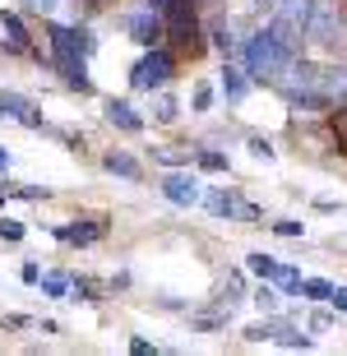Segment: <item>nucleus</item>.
<instances>
[{
    "mask_svg": "<svg viewBox=\"0 0 347 356\" xmlns=\"http://www.w3.org/2000/svg\"><path fill=\"white\" fill-rule=\"evenodd\" d=\"M56 0H28V10H51Z\"/></svg>",
    "mask_w": 347,
    "mask_h": 356,
    "instance_id": "30",
    "label": "nucleus"
},
{
    "mask_svg": "<svg viewBox=\"0 0 347 356\" xmlns=\"http://www.w3.org/2000/svg\"><path fill=\"white\" fill-rule=\"evenodd\" d=\"M102 167H107L111 176H125V181H139V176H144V167H139L130 153H107V158H102Z\"/></svg>",
    "mask_w": 347,
    "mask_h": 356,
    "instance_id": "11",
    "label": "nucleus"
},
{
    "mask_svg": "<svg viewBox=\"0 0 347 356\" xmlns=\"http://www.w3.org/2000/svg\"><path fill=\"white\" fill-rule=\"evenodd\" d=\"M5 195H10V190H5V185H0V204H5Z\"/></svg>",
    "mask_w": 347,
    "mask_h": 356,
    "instance_id": "32",
    "label": "nucleus"
},
{
    "mask_svg": "<svg viewBox=\"0 0 347 356\" xmlns=\"http://www.w3.org/2000/svg\"><path fill=\"white\" fill-rule=\"evenodd\" d=\"M5 167H10V153H5V148H0V172H5Z\"/></svg>",
    "mask_w": 347,
    "mask_h": 356,
    "instance_id": "31",
    "label": "nucleus"
},
{
    "mask_svg": "<svg viewBox=\"0 0 347 356\" xmlns=\"http://www.w3.org/2000/svg\"><path fill=\"white\" fill-rule=\"evenodd\" d=\"M74 301H102L93 277H74Z\"/></svg>",
    "mask_w": 347,
    "mask_h": 356,
    "instance_id": "18",
    "label": "nucleus"
},
{
    "mask_svg": "<svg viewBox=\"0 0 347 356\" xmlns=\"http://www.w3.org/2000/svg\"><path fill=\"white\" fill-rule=\"evenodd\" d=\"M0 111L10 120H19V125H28V130H38L42 116H38V106L28 102V97H19V92H0Z\"/></svg>",
    "mask_w": 347,
    "mask_h": 356,
    "instance_id": "8",
    "label": "nucleus"
},
{
    "mask_svg": "<svg viewBox=\"0 0 347 356\" xmlns=\"http://www.w3.org/2000/svg\"><path fill=\"white\" fill-rule=\"evenodd\" d=\"M51 236L65 241V245H93V241L107 236V222H102V218H74L70 227H56Z\"/></svg>",
    "mask_w": 347,
    "mask_h": 356,
    "instance_id": "6",
    "label": "nucleus"
},
{
    "mask_svg": "<svg viewBox=\"0 0 347 356\" xmlns=\"http://www.w3.org/2000/svg\"><path fill=\"white\" fill-rule=\"evenodd\" d=\"M0 241H24V222H14V218H0Z\"/></svg>",
    "mask_w": 347,
    "mask_h": 356,
    "instance_id": "21",
    "label": "nucleus"
},
{
    "mask_svg": "<svg viewBox=\"0 0 347 356\" xmlns=\"http://www.w3.org/2000/svg\"><path fill=\"white\" fill-rule=\"evenodd\" d=\"M273 343H282V347H310V338H306V333H296V329H278V333H273Z\"/></svg>",
    "mask_w": 347,
    "mask_h": 356,
    "instance_id": "19",
    "label": "nucleus"
},
{
    "mask_svg": "<svg viewBox=\"0 0 347 356\" xmlns=\"http://www.w3.org/2000/svg\"><path fill=\"white\" fill-rule=\"evenodd\" d=\"M301 291H306L310 301H334V282H324V277H306Z\"/></svg>",
    "mask_w": 347,
    "mask_h": 356,
    "instance_id": "16",
    "label": "nucleus"
},
{
    "mask_svg": "<svg viewBox=\"0 0 347 356\" xmlns=\"http://www.w3.org/2000/svg\"><path fill=\"white\" fill-rule=\"evenodd\" d=\"M204 204H209V213H218V218H232V213H245V204H241L232 190H209L204 195Z\"/></svg>",
    "mask_w": 347,
    "mask_h": 356,
    "instance_id": "10",
    "label": "nucleus"
},
{
    "mask_svg": "<svg viewBox=\"0 0 347 356\" xmlns=\"http://www.w3.org/2000/svg\"><path fill=\"white\" fill-rule=\"evenodd\" d=\"M172 74H176V51H167V47H148V51L134 60V70H130V88L134 92H158V88L172 83Z\"/></svg>",
    "mask_w": 347,
    "mask_h": 356,
    "instance_id": "3",
    "label": "nucleus"
},
{
    "mask_svg": "<svg viewBox=\"0 0 347 356\" xmlns=\"http://www.w3.org/2000/svg\"><path fill=\"white\" fill-rule=\"evenodd\" d=\"M47 42H51V65L65 79V88L93 92V79L83 70V60L93 51V33L88 28H70V24H47Z\"/></svg>",
    "mask_w": 347,
    "mask_h": 356,
    "instance_id": "1",
    "label": "nucleus"
},
{
    "mask_svg": "<svg viewBox=\"0 0 347 356\" xmlns=\"http://www.w3.org/2000/svg\"><path fill=\"white\" fill-rule=\"evenodd\" d=\"M259 5H278V0H259Z\"/></svg>",
    "mask_w": 347,
    "mask_h": 356,
    "instance_id": "33",
    "label": "nucleus"
},
{
    "mask_svg": "<svg viewBox=\"0 0 347 356\" xmlns=\"http://www.w3.org/2000/svg\"><path fill=\"white\" fill-rule=\"evenodd\" d=\"M245 268H250V273L259 277V282H278V277H282V268H287V264H278L273 254H250V259H245Z\"/></svg>",
    "mask_w": 347,
    "mask_h": 356,
    "instance_id": "12",
    "label": "nucleus"
},
{
    "mask_svg": "<svg viewBox=\"0 0 347 356\" xmlns=\"http://www.w3.org/2000/svg\"><path fill=\"white\" fill-rule=\"evenodd\" d=\"M195 5H200V0H172V5H167V42H172L176 51L181 56H200L204 51V33H200V14H195Z\"/></svg>",
    "mask_w": 347,
    "mask_h": 356,
    "instance_id": "2",
    "label": "nucleus"
},
{
    "mask_svg": "<svg viewBox=\"0 0 347 356\" xmlns=\"http://www.w3.org/2000/svg\"><path fill=\"white\" fill-rule=\"evenodd\" d=\"M250 153H255V158H273V144H268V139H250Z\"/></svg>",
    "mask_w": 347,
    "mask_h": 356,
    "instance_id": "28",
    "label": "nucleus"
},
{
    "mask_svg": "<svg viewBox=\"0 0 347 356\" xmlns=\"http://www.w3.org/2000/svg\"><path fill=\"white\" fill-rule=\"evenodd\" d=\"M334 130H338V148L347 153V111H338V116H334Z\"/></svg>",
    "mask_w": 347,
    "mask_h": 356,
    "instance_id": "27",
    "label": "nucleus"
},
{
    "mask_svg": "<svg viewBox=\"0 0 347 356\" xmlns=\"http://www.w3.org/2000/svg\"><path fill=\"white\" fill-rule=\"evenodd\" d=\"M0 33H5V51H14V56H33V38H28V28H24V19L14 10H0Z\"/></svg>",
    "mask_w": 347,
    "mask_h": 356,
    "instance_id": "7",
    "label": "nucleus"
},
{
    "mask_svg": "<svg viewBox=\"0 0 347 356\" xmlns=\"http://www.w3.org/2000/svg\"><path fill=\"white\" fill-rule=\"evenodd\" d=\"M255 301H259V310H278V291H273V287L264 282V287L255 291Z\"/></svg>",
    "mask_w": 347,
    "mask_h": 356,
    "instance_id": "23",
    "label": "nucleus"
},
{
    "mask_svg": "<svg viewBox=\"0 0 347 356\" xmlns=\"http://www.w3.org/2000/svg\"><path fill=\"white\" fill-rule=\"evenodd\" d=\"M273 232H278V236H301V232H306V222H296V218H282V222H273Z\"/></svg>",
    "mask_w": 347,
    "mask_h": 356,
    "instance_id": "25",
    "label": "nucleus"
},
{
    "mask_svg": "<svg viewBox=\"0 0 347 356\" xmlns=\"http://www.w3.org/2000/svg\"><path fill=\"white\" fill-rule=\"evenodd\" d=\"M190 158H195V153H176V148H158V162H167V167H190Z\"/></svg>",
    "mask_w": 347,
    "mask_h": 356,
    "instance_id": "20",
    "label": "nucleus"
},
{
    "mask_svg": "<svg viewBox=\"0 0 347 356\" xmlns=\"http://www.w3.org/2000/svg\"><path fill=\"white\" fill-rule=\"evenodd\" d=\"M19 277H24V282H42V268H38V264H33V259H28V264H24V268H19Z\"/></svg>",
    "mask_w": 347,
    "mask_h": 356,
    "instance_id": "29",
    "label": "nucleus"
},
{
    "mask_svg": "<svg viewBox=\"0 0 347 356\" xmlns=\"http://www.w3.org/2000/svg\"><path fill=\"white\" fill-rule=\"evenodd\" d=\"M320 92L324 97H347V70H320Z\"/></svg>",
    "mask_w": 347,
    "mask_h": 356,
    "instance_id": "14",
    "label": "nucleus"
},
{
    "mask_svg": "<svg viewBox=\"0 0 347 356\" xmlns=\"http://www.w3.org/2000/svg\"><path fill=\"white\" fill-rule=\"evenodd\" d=\"M195 162H200L204 172H227V158H223V153H213V148H200V153H195Z\"/></svg>",
    "mask_w": 347,
    "mask_h": 356,
    "instance_id": "17",
    "label": "nucleus"
},
{
    "mask_svg": "<svg viewBox=\"0 0 347 356\" xmlns=\"http://www.w3.org/2000/svg\"><path fill=\"white\" fill-rule=\"evenodd\" d=\"M190 102H195V111H209V106H213V88H209V83H200Z\"/></svg>",
    "mask_w": 347,
    "mask_h": 356,
    "instance_id": "24",
    "label": "nucleus"
},
{
    "mask_svg": "<svg viewBox=\"0 0 347 356\" xmlns=\"http://www.w3.org/2000/svg\"><path fill=\"white\" fill-rule=\"evenodd\" d=\"M0 116H5V111H0Z\"/></svg>",
    "mask_w": 347,
    "mask_h": 356,
    "instance_id": "34",
    "label": "nucleus"
},
{
    "mask_svg": "<svg viewBox=\"0 0 347 356\" xmlns=\"http://www.w3.org/2000/svg\"><path fill=\"white\" fill-rule=\"evenodd\" d=\"M107 120L116 125V130H125V134H139V130H144V116H134V106L120 102V97H111V102H107Z\"/></svg>",
    "mask_w": 347,
    "mask_h": 356,
    "instance_id": "9",
    "label": "nucleus"
},
{
    "mask_svg": "<svg viewBox=\"0 0 347 356\" xmlns=\"http://www.w3.org/2000/svg\"><path fill=\"white\" fill-rule=\"evenodd\" d=\"M125 33H130V42H139V47H162V42H167V14L144 5V10H134L130 19H125Z\"/></svg>",
    "mask_w": 347,
    "mask_h": 356,
    "instance_id": "4",
    "label": "nucleus"
},
{
    "mask_svg": "<svg viewBox=\"0 0 347 356\" xmlns=\"http://www.w3.org/2000/svg\"><path fill=\"white\" fill-rule=\"evenodd\" d=\"M162 195L172 199V204H181V209H190V204H200L204 199V190H200V176H190V172H181V167H172V172L162 176V185H158Z\"/></svg>",
    "mask_w": 347,
    "mask_h": 356,
    "instance_id": "5",
    "label": "nucleus"
},
{
    "mask_svg": "<svg viewBox=\"0 0 347 356\" xmlns=\"http://www.w3.org/2000/svg\"><path fill=\"white\" fill-rule=\"evenodd\" d=\"M273 324H250V329H245V338H250V343H273Z\"/></svg>",
    "mask_w": 347,
    "mask_h": 356,
    "instance_id": "22",
    "label": "nucleus"
},
{
    "mask_svg": "<svg viewBox=\"0 0 347 356\" xmlns=\"http://www.w3.org/2000/svg\"><path fill=\"white\" fill-rule=\"evenodd\" d=\"M158 120H176V97H172V92L158 97Z\"/></svg>",
    "mask_w": 347,
    "mask_h": 356,
    "instance_id": "26",
    "label": "nucleus"
},
{
    "mask_svg": "<svg viewBox=\"0 0 347 356\" xmlns=\"http://www.w3.org/2000/svg\"><path fill=\"white\" fill-rule=\"evenodd\" d=\"M245 88H250L245 70H236V65L223 70V97H227V102H241V97H245Z\"/></svg>",
    "mask_w": 347,
    "mask_h": 356,
    "instance_id": "13",
    "label": "nucleus"
},
{
    "mask_svg": "<svg viewBox=\"0 0 347 356\" xmlns=\"http://www.w3.org/2000/svg\"><path fill=\"white\" fill-rule=\"evenodd\" d=\"M42 291H47V296H65V291H74V277H65V273H42Z\"/></svg>",
    "mask_w": 347,
    "mask_h": 356,
    "instance_id": "15",
    "label": "nucleus"
}]
</instances>
